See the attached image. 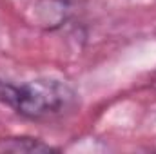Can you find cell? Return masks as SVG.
Here are the masks:
<instances>
[{
    "instance_id": "1",
    "label": "cell",
    "mask_w": 156,
    "mask_h": 154,
    "mask_svg": "<svg viewBox=\"0 0 156 154\" xmlns=\"http://www.w3.org/2000/svg\"><path fill=\"white\" fill-rule=\"evenodd\" d=\"M75 91L55 78H38L13 83L0 78V103L29 120H49L73 109Z\"/></svg>"
},
{
    "instance_id": "2",
    "label": "cell",
    "mask_w": 156,
    "mask_h": 154,
    "mask_svg": "<svg viewBox=\"0 0 156 154\" xmlns=\"http://www.w3.org/2000/svg\"><path fill=\"white\" fill-rule=\"evenodd\" d=\"M55 147L44 143L38 138H27V136H11L0 140V152H20V154H33V152H53Z\"/></svg>"
}]
</instances>
